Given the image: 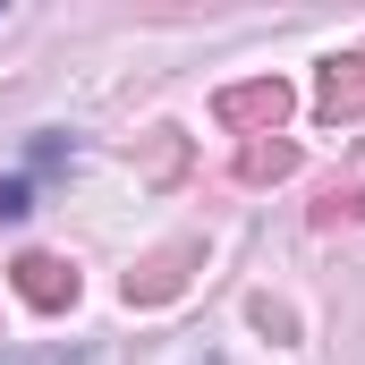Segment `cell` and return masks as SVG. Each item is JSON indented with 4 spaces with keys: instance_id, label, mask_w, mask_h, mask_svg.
Listing matches in <instances>:
<instances>
[{
    "instance_id": "3",
    "label": "cell",
    "mask_w": 365,
    "mask_h": 365,
    "mask_svg": "<svg viewBox=\"0 0 365 365\" xmlns=\"http://www.w3.org/2000/svg\"><path fill=\"white\" fill-rule=\"evenodd\" d=\"M9 280H17V297H26L34 314H68V306H77V289H86L68 255H43V247H26V255L9 264Z\"/></svg>"
},
{
    "instance_id": "8",
    "label": "cell",
    "mask_w": 365,
    "mask_h": 365,
    "mask_svg": "<svg viewBox=\"0 0 365 365\" xmlns=\"http://www.w3.org/2000/svg\"><path fill=\"white\" fill-rule=\"evenodd\" d=\"M51 170H68V136H34L26 145V179H51Z\"/></svg>"
},
{
    "instance_id": "4",
    "label": "cell",
    "mask_w": 365,
    "mask_h": 365,
    "mask_svg": "<svg viewBox=\"0 0 365 365\" xmlns=\"http://www.w3.org/2000/svg\"><path fill=\"white\" fill-rule=\"evenodd\" d=\"M314 110L340 128V119H365V51H331L323 77H314Z\"/></svg>"
},
{
    "instance_id": "9",
    "label": "cell",
    "mask_w": 365,
    "mask_h": 365,
    "mask_svg": "<svg viewBox=\"0 0 365 365\" xmlns=\"http://www.w3.org/2000/svg\"><path fill=\"white\" fill-rule=\"evenodd\" d=\"M17 212H34V179H26V170L0 179V221H17Z\"/></svg>"
},
{
    "instance_id": "11",
    "label": "cell",
    "mask_w": 365,
    "mask_h": 365,
    "mask_svg": "<svg viewBox=\"0 0 365 365\" xmlns=\"http://www.w3.org/2000/svg\"><path fill=\"white\" fill-rule=\"evenodd\" d=\"M26 365H93L86 349H43V357H26Z\"/></svg>"
},
{
    "instance_id": "2",
    "label": "cell",
    "mask_w": 365,
    "mask_h": 365,
    "mask_svg": "<svg viewBox=\"0 0 365 365\" xmlns=\"http://www.w3.org/2000/svg\"><path fill=\"white\" fill-rule=\"evenodd\" d=\"M297 110V93L280 86V77H247V86H221L212 102V119L221 128H247V136H280V119Z\"/></svg>"
},
{
    "instance_id": "1",
    "label": "cell",
    "mask_w": 365,
    "mask_h": 365,
    "mask_svg": "<svg viewBox=\"0 0 365 365\" xmlns=\"http://www.w3.org/2000/svg\"><path fill=\"white\" fill-rule=\"evenodd\" d=\"M195 272H204V238H170V247H153V255L128 272V306H170Z\"/></svg>"
},
{
    "instance_id": "7",
    "label": "cell",
    "mask_w": 365,
    "mask_h": 365,
    "mask_svg": "<svg viewBox=\"0 0 365 365\" xmlns=\"http://www.w3.org/2000/svg\"><path fill=\"white\" fill-rule=\"evenodd\" d=\"M187 162V145H179V128H153V136H145V170H153V179H170V170H179Z\"/></svg>"
},
{
    "instance_id": "5",
    "label": "cell",
    "mask_w": 365,
    "mask_h": 365,
    "mask_svg": "<svg viewBox=\"0 0 365 365\" xmlns=\"http://www.w3.org/2000/svg\"><path fill=\"white\" fill-rule=\"evenodd\" d=\"M297 170V145L289 136H247V153H238V179L247 187H272V179H289Z\"/></svg>"
},
{
    "instance_id": "6",
    "label": "cell",
    "mask_w": 365,
    "mask_h": 365,
    "mask_svg": "<svg viewBox=\"0 0 365 365\" xmlns=\"http://www.w3.org/2000/svg\"><path fill=\"white\" fill-rule=\"evenodd\" d=\"M340 221H365V187H331L314 204V230H340Z\"/></svg>"
},
{
    "instance_id": "10",
    "label": "cell",
    "mask_w": 365,
    "mask_h": 365,
    "mask_svg": "<svg viewBox=\"0 0 365 365\" xmlns=\"http://www.w3.org/2000/svg\"><path fill=\"white\" fill-rule=\"evenodd\" d=\"M247 314H255V323H264V331H280V340H289V331H297V314H289V306H272V297H255V306H247Z\"/></svg>"
}]
</instances>
